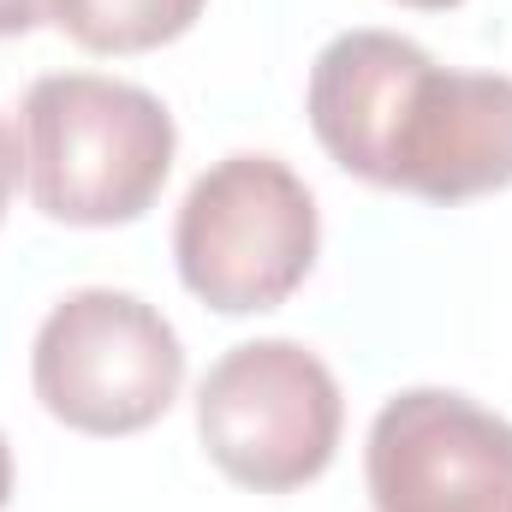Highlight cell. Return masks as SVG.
<instances>
[{"label": "cell", "instance_id": "5b68a950", "mask_svg": "<svg viewBox=\"0 0 512 512\" xmlns=\"http://www.w3.org/2000/svg\"><path fill=\"white\" fill-rule=\"evenodd\" d=\"M346 399L334 370L298 340H245L197 387L209 459L256 495L304 489L340 447Z\"/></svg>", "mask_w": 512, "mask_h": 512}, {"label": "cell", "instance_id": "8992f818", "mask_svg": "<svg viewBox=\"0 0 512 512\" xmlns=\"http://www.w3.org/2000/svg\"><path fill=\"white\" fill-rule=\"evenodd\" d=\"M376 512H512V423L453 387L393 393L364 447Z\"/></svg>", "mask_w": 512, "mask_h": 512}, {"label": "cell", "instance_id": "8fae6325", "mask_svg": "<svg viewBox=\"0 0 512 512\" xmlns=\"http://www.w3.org/2000/svg\"><path fill=\"white\" fill-rule=\"evenodd\" d=\"M399 6H423V12H447V6H459V0H399Z\"/></svg>", "mask_w": 512, "mask_h": 512}, {"label": "cell", "instance_id": "ba28073f", "mask_svg": "<svg viewBox=\"0 0 512 512\" xmlns=\"http://www.w3.org/2000/svg\"><path fill=\"white\" fill-rule=\"evenodd\" d=\"M48 18V0H0V36H24Z\"/></svg>", "mask_w": 512, "mask_h": 512}, {"label": "cell", "instance_id": "9c48e42d", "mask_svg": "<svg viewBox=\"0 0 512 512\" xmlns=\"http://www.w3.org/2000/svg\"><path fill=\"white\" fill-rule=\"evenodd\" d=\"M18 167H24V149H18L12 126L0 120V215H6V197H12V185H18Z\"/></svg>", "mask_w": 512, "mask_h": 512}, {"label": "cell", "instance_id": "6da1fadb", "mask_svg": "<svg viewBox=\"0 0 512 512\" xmlns=\"http://www.w3.org/2000/svg\"><path fill=\"white\" fill-rule=\"evenodd\" d=\"M310 131L358 179L429 203L512 185V78L447 72L411 36L340 30L310 66Z\"/></svg>", "mask_w": 512, "mask_h": 512}, {"label": "cell", "instance_id": "52a82bcc", "mask_svg": "<svg viewBox=\"0 0 512 512\" xmlns=\"http://www.w3.org/2000/svg\"><path fill=\"white\" fill-rule=\"evenodd\" d=\"M209 0H48V18L90 54H143L185 36Z\"/></svg>", "mask_w": 512, "mask_h": 512}, {"label": "cell", "instance_id": "7a4b0ae2", "mask_svg": "<svg viewBox=\"0 0 512 512\" xmlns=\"http://www.w3.org/2000/svg\"><path fill=\"white\" fill-rule=\"evenodd\" d=\"M24 185L48 221L120 227L137 221L167 173L179 131L161 96L102 72H48L24 90Z\"/></svg>", "mask_w": 512, "mask_h": 512}, {"label": "cell", "instance_id": "30bf717a", "mask_svg": "<svg viewBox=\"0 0 512 512\" xmlns=\"http://www.w3.org/2000/svg\"><path fill=\"white\" fill-rule=\"evenodd\" d=\"M6 495H12V447L0 435V507H6Z\"/></svg>", "mask_w": 512, "mask_h": 512}, {"label": "cell", "instance_id": "277c9868", "mask_svg": "<svg viewBox=\"0 0 512 512\" xmlns=\"http://www.w3.org/2000/svg\"><path fill=\"white\" fill-rule=\"evenodd\" d=\"M30 382L48 417L78 435H137L179 399L185 346L137 292L84 286L42 316Z\"/></svg>", "mask_w": 512, "mask_h": 512}, {"label": "cell", "instance_id": "3957f363", "mask_svg": "<svg viewBox=\"0 0 512 512\" xmlns=\"http://www.w3.org/2000/svg\"><path fill=\"white\" fill-rule=\"evenodd\" d=\"M322 221L310 185L280 155H227L179 203V280L221 316L286 304L316 268Z\"/></svg>", "mask_w": 512, "mask_h": 512}]
</instances>
